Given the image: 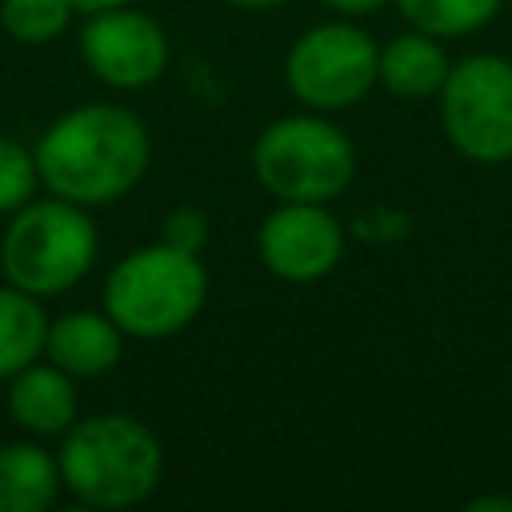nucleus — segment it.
Returning a JSON list of instances; mask_svg holds the SVG:
<instances>
[{
  "label": "nucleus",
  "instance_id": "obj_1",
  "mask_svg": "<svg viewBox=\"0 0 512 512\" xmlns=\"http://www.w3.org/2000/svg\"><path fill=\"white\" fill-rule=\"evenodd\" d=\"M32 156L40 184L52 196L80 208H104L140 184L148 172L152 140L132 108L96 100L52 120Z\"/></svg>",
  "mask_w": 512,
  "mask_h": 512
},
{
  "label": "nucleus",
  "instance_id": "obj_2",
  "mask_svg": "<svg viewBox=\"0 0 512 512\" xmlns=\"http://www.w3.org/2000/svg\"><path fill=\"white\" fill-rule=\"evenodd\" d=\"M60 484L88 508L144 504L164 476V448L156 432L128 412L76 416L56 448Z\"/></svg>",
  "mask_w": 512,
  "mask_h": 512
},
{
  "label": "nucleus",
  "instance_id": "obj_3",
  "mask_svg": "<svg viewBox=\"0 0 512 512\" xmlns=\"http://www.w3.org/2000/svg\"><path fill=\"white\" fill-rule=\"evenodd\" d=\"M208 300V272L196 252H180L164 240L144 244L112 264L104 276V312L124 336L164 340L184 332Z\"/></svg>",
  "mask_w": 512,
  "mask_h": 512
},
{
  "label": "nucleus",
  "instance_id": "obj_4",
  "mask_svg": "<svg viewBox=\"0 0 512 512\" xmlns=\"http://www.w3.org/2000/svg\"><path fill=\"white\" fill-rule=\"evenodd\" d=\"M96 224L88 208L60 196H32L12 212L0 240L4 280L28 296H60L76 288L96 260Z\"/></svg>",
  "mask_w": 512,
  "mask_h": 512
},
{
  "label": "nucleus",
  "instance_id": "obj_5",
  "mask_svg": "<svg viewBox=\"0 0 512 512\" xmlns=\"http://www.w3.org/2000/svg\"><path fill=\"white\" fill-rule=\"evenodd\" d=\"M252 172L276 200H336L356 176V148L320 112L280 116L252 144Z\"/></svg>",
  "mask_w": 512,
  "mask_h": 512
},
{
  "label": "nucleus",
  "instance_id": "obj_6",
  "mask_svg": "<svg viewBox=\"0 0 512 512\" xmlns=\"http://www.w3.org/2000/svg\"><path fill=\"white\" fill-rule=\"evenodd\" d=\"M440 124L464 160H512V60L476 52L452 64L440 88Z\"/></svg>",
  "mask_w": 512,
  "mask_h": 512
},
{
  "label": "nucleus",
  "instance_id": "obj_7",
  "mask_svg": "<svg viewBox=\"0 0 512 512\" xmlns=\"http://www.w3.org/2000/svg\"><path fill=\"white\" fill-rule=\"evenodd\" d=\"M376 40L344 20L296 36L284 60V84L308 112H340L376 88Z\"/></svg>",
  "mask_w": 512,
  "mask_h": 512
},
{
  "label": "nucleus",
  "instance_id": "obj_8",
  "mask_svg": "<svg viewBox=\"0 0 512 512\" xmlns=\"http://www.w3.org/2000/svg\"><path fill=\"white\" fill-rule=\"evenodd\" d=\"M80 60L104 88H148L168 68V36L156 16L132 4L88 12L80 28Z\"/></svg>",
  "mask_w": 512,
  "mask_h": 512
},
{
  "label": "nucleus",
  "instance_id": "obj_9",
  "mask_svg": "<svg viewBox=\"0 0 512 512\" xmlns=\"http://www.w3.org/2000/svg\"><path fill=\"white\" fill-rule=\"evenodd\" d=\"M260 264L292 284L328 276L344 256V228L324 204L280 200L256 228Z\"/></svg>",
  "mask_w": 512,
  "mask_h": 512
},
{
  "label": "nucleus",
  "instance_id": "obj_10",
  "mask_svg": "<svg viewBox=\"0 0 512 512\" xmlns=\"http://www.w3.org/2000/svg\"><path fill=\"white\" fill-rule=\"evenodd\" d=\"M120 356H124V332L108 312L76 308V312L48 320L44 360L64 368L72 380H92V376L112 372Z\"/></svg>",
  "mask_w": 512,
  "mask_h": 512
},
{
  "label": "nucleus",
  "instance_id": "obj_11",
  "mask_svg": "<svg viewBox=\"0 0 512 512\" xmlns=\"http://www.w3.org/2000/svg\"><path fill=\"white\" fill-rule=\"evenodd\" d=\"M8 416L32 436H64L80 416L76 380L52 360H32L8 376Z\"/></svg>",
  "mask_w": 512,
  "mask_h": 512
},
{
  "label": "nucleus",
  "instance_id": "obj_12",
  "mask_svg": "<svg viewBox=\"0 0 512 512\" xmlns=\"http://www.w3.org/2000/svg\"><path fill=\"white\" fill-rule=\"evenodd\" d=\"M448 68L452 64H448L440 40L412 28L404 36H392L380 48L376 84H384L400 100H428V96H440V88L448 80Z\"/></svg>",
  "mask_w": 512,
  "mask_h": 512
},
{
  "label": "nucleus",
  "instance_id": "obj_13",
  "mask_svg": "<svg viewBox=\"0 0 512 512\" xmlns=\"http://www.w3.org/2000/svg\"><path fill=\"white\" fill-rule=\"evenodd\" d=\"M60 488L56 452L32 440L0 444V512H48Z\"/></svg>",
  "mask_w": 512,
  "mask_h": 512
},
{
  "label": "nucleus",
  "instance_id": "obj_14",
  "mask_svg": "<svg viewBox=\"0 0 512 512\" xmlns=\"http://www.w3.org/2000/svg\"><path fill=\"white\" fill-rule=\"evenodd\" d=\"M44 332L48 316L40 308V296H28L16 284L0 288V380L16 376L24 364L44 356Z\"/></svg>",
  "mask_w": 512,
  "mask_h": 512
},
{
  "label": "nucleus",
  "instance_id": "obj_15",
  "mask_svg": "<svg viewBox=\"0 0 512 512\" xmlns=\"http://www.w3.org/2000/svg\"><path fill=\"white\" fill-rule=\"evenodd\" d=\"M392 4L416 32H428L436 40H456L480 32L500 12L504 0H392Z\"/></svg>",
  "mask_w": 512,
  "mask_h": 512
},
{
  "label": "nucleus",
  "instance_id": "obj_16",
  "mask_svg": "<svg viewBox=\"0 0 512 512\" xmlns=\"http://www.w3.org/2000/svg\"><path fill=\"white\" fill-rule=\"evenodd\" d=\"M72 12V0H0V24L20 44H52Z\"/></svg>",
  "mask_w": 512,
  "mask_h": 512
},
{
  "label": "nucleus",
  "instance_id": "obj_17",
  "mask_svg": "<svg viewBox=\"0 0 512 512\" xmlns=\"http://www.w3.org/2000/svg\"><path fill=\"white\" fill-rule=\"evenodd\" d=\"M40 188V172H36V156L0 136V216H12L16 208H24Z\"/></svg>",
  "mask_w": 512,
  "mask_h": 512
},
{
  "label": "nucleus",
  "instance_id": "obj_18",
  "mask_svg": "<svg viewBox=\"0 0 512 512\" xmlns=\"http://www.w3.org/2000/svg\"><path fill=\"white\" fill-rule=\"evenodd\" d=\"M160 240L180 248V252H196L208 244V216L196 212V208H172L164 216V228H160Z\"/></svg>",
  "mask_w": 512,
  "mask_h": 512
},
{
  "label": "nucleus",
  "instance_id": "obj_19",
  "mask_svg": "<svg viewBox=\"0 0 512 512\" xmlns=\"http://www.w3.org/2000/svg\"><path fill=\"white\" fill-rule=\"evenodd\" d=\"M324 8H332L336 16H368V12H380L388 0H320Z\"/></svg>",
  "mask_w": 512,
  "mask_h": 512
},
{
  "label": "nucleus",
  "instance_id": "obj_20",
  "mask_svg": "<svg viewBox=\"0 0 512 512\" xmlns=\"http://www.w3.org/2000/svg\"><path fill=\"white\" fill-rule=\"evenodd\" d=\"M120 4H132V0H72L76 12H104V8H120Z\"/></svg>",
  "mask_w": 512,
  "mask_h": 512
},
{
  "label": "nucleus",
  "instance_id": "obj_21",
  "mask_svg": "<svg viewBox=\"0 0 512 512\" xmlns=\"http://www.w3.org/2000/svg\"><path fill=\"white\" fill-rule=\"evenodd\" d=\"M232 8H248V12H268V8H280L284 0H224Z\"/></svg>",
  "mask_w": 512,
  "mask_h": 512
}]
</instances>
